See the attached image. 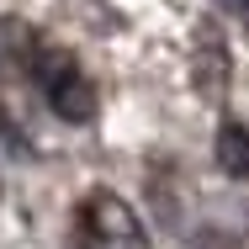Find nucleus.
I'll use <instances>...</instances> for the list:
<instances>
[{
  "instance_id": "f257e3e1",
  "label": "nucleus",
  "mask_w": 249,
  "mask_h": 249,
  "mask_svg": "<svg viewBox=\"0 0 249 249\" xmlns=\"http://www.w3.org/2000/svg\"><path fill=\"white\" fill-rule=\"evenodd\" d=\"M85 239L96 249H149V233H143V223H138V212L127 207L122 196H90L85 201Z\"/></svg>"
},
{
  "instance_id": "39448f33",
  "label": "nucleus",
  "mask_w": 249,
  "mask_h": 249,
  "mask_svg": "<svg viewBox=\"0 0 249 249\" xmlns=\"http://www.w3.org/2000/svg\"><path fill=\"white\" fill-rule=\"evenodd\" d=\"M244 249H249V239H244Z\"/></svg>"
},
{
  "instance_id": "f03ea898",
  "label": "nucleus",
  "mask_w": 249,
  "mask_h": 249,
  "mask_svg": "<svg viewBox=\"0 0 249 249\" xmlns=\"http://www.w3.org/2000/svg\"><path fill=\"white\" fill-rule=\"evenodd\" d=\"M43 85H48V106L64 122H80V127L96 122V90H90V80H85L74 64H58Z\"/></svg>"
},
{
  "instance_id": "20e7f679",
  "label": "nucleus",
  "mask_w": 249,
  "mask_h": 249,
  "mask_svg": "<svg viewBox=\"0 0 249 249\" xmlns=\"http://www.w3.org/2000/svg\"><path fill=\"white\" fill-rule=\"evenodd\" d=\"M223 11H233V16L249 27V0H223Z\"/></svg>"
},
{
  "instance_id": "7ed1b4c3",
  "label": "nucleus",
  "mask_w": 249,
  "mask_h": 249,
  "mask_svg": "<svg viewBox=\"0 0 249 249\" xmlns=\"http://www.w3.org/2000/svg\"><path fill=\"white\" fill-rule=\"evenodd\" d=\"M217 164H223V175H249V133L239 122L217 127Z\"/></svg>"
}]
</instances>
